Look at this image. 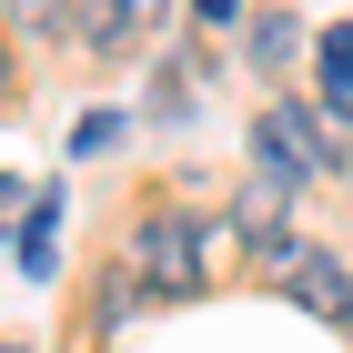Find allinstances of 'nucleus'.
<instances>
[{
	"instance_id": "0eeeda50",
	"label": "nucleus",
	"mask_w": 353,
	"mask_h": 353,
	"mask_svg": "<svg viewBox=\"0 0 353 353\" xmlns=\"http://www.w3.org/2000/svg\"><path fill=\"white\" fill-rule=\"evenodd\" d=\"M51 243H61V192L30 202V222H21V272H51Z\"/></svg>"
},
{
	"instance_id": "6e6552de",
	"label": "nucleus",
	"mask_w": 353,
	"mask_h": 353,
	"mask_svg": "<svg viewBox=\"0 0 353 353\" xmlns=\"http://www.w3.org/2000/svg\"><path fill=\"white\" fill-rule=\"evenodd\" d=\"M0 101H10V41H0Z\"/></svg>"
},
{
	"instance_id": "39448f33",
	"label": "nucleus",
	"mask_w": 353,
	"mask_h": 353,
	"mask_svg": "<svg viewBox=\"0 0 353 353\" xmlns=\"http://www.w3.org/2000/svg\"><path fill=\"white\" fill-rule=\"evenodd\" d=\"M313 81H323V132L353 121V21H333L323 41H313Z\"/></svg>"
},
{
	"instance_id": "f257e3e1",
	"label": "nucleus",
	"mask_w": 353,
	"mask_h": 353,
	"mask_svg": "<svg viewBox=\"0 0 353 353\" xmlns=\"http://www.w3.org/2000/svg\"><path fill=\"white\" fill-rule=\"evenodd\" d=\"M212 283V222H192V212H141V232H132V293H152V303H192Z\"/></svg>"
},
{
	"instance_id": "20e7f679",
	"label": "nucleus",
	"mask_w": 353,
	"mask_h": 353,
	"mask_svg": "<svg viewBox=\"0 0 353 353\" xmlns=\"http://www.w3.org/2000/svg\"><path fill=\"white\" fill-rule=\"evenodd\" d=\"M283 192H293V182H272V172H252V182L232 192V232H243L252 252H283V243H293V222H283Z\"/></svg>"
},
{
	"instance_id": "f03ea898",
	"label": "nucleus",
	"mask_w": 353,
	"mask_h": 353,
	"mask_svg": "<svg viewBox=\"0 0 353 353\" xmlns=\"http://www.w3.org/2000/svg\"><path fill=\"white\" fill-rule=\"evenodd\" d=\"M252 172H272V182H333V172H343V141L323 132V111L272 101L263 121H252Z\"/></svg>"
},
{
	"instance_id": "7ed1b4c3",
	"label": "nucleus",
	"mask_w": 353,
	"mask_h": 353,
	"mask_svg": "<svg viewBox=\"0 0 353 353\" xmlns=\"http://www.w3.org/2000/svg\"><path fill=\"white\" fill-rule=\"evenodd\" d=\"M263 283L272 293H293L303 313H323L333 333H353V272H343V252H323V243H283V252H263Z\"/></svg>"
},
{
	"instance_id": "423d86ee",
	"label": "nucleus",
	"mask_w": 353,
	"mask_h": 353,
	"mask_svg": "<svg viewBox=\"0 0 353 353\" xmlns=\"http://www.w3.org/2000/svg\"><path fill=\"white\" fill-rule=\"evenodd\" d=\"M141 30H152V21H141V0H91V21H81V41H91V51H132Z\"/></svg>"
}]
</instances>
